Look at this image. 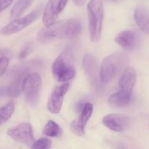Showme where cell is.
Here are the masks:
<instances>
[{"label": "cell", "mask_w": 149, "mask_h": 149, "mask_svg": "<svg viewBox=\"0 0 149 149\" xmlns=\"http://www.w3.org/2000/svg\"><path fill=\"white\" fill-rule=\"evenodd\" d=\"M118 149H125V148H124V147H123V146H119L118 148Z\"/></svg>", "instance_id": "26"}, {"label": "cell", "mask_w": 149, "mask_h": 149, "mask_svg": "<svg viewBox=\"0 0 149 149\" xmlns=\"http://www.w3.org/2000/svg\"><path fill=\"white\" fill-rule=\"evenodd\" d=\"M129 58L124 52H116L107 56L99 67V79L102 84H107L126 66Z\"/></svg>", "instance_id": "3"}, {"label": "cell", "mask_w": 149, "mask_h": 149, "mask_svg": "<svg viewBox=\"0 0 149 149\" xmlns=\"http://www.w3.org/2000/svg\"><path fill=\"white\" fill-rule=\"evenodd\" d=\"M68 83L57 86L53 90L48 101V110L53 114H58L62 107L65 95L69 90Z\"/></svg>", "instance_id": "9"}, {"label": "cell", "mask_w": 149, "mask_h": 149, "mask_svg": "<svg viewBox=\"0 0 149 149\" xmlns=\"http://www.w3.org/2000/svg\"><path fill=\"white\" fill-rule=\"evenodd\" d=\"M42 8H43L42 6L40 5L37 7L34 10L31 12L27 15L20 18L15 19L10 23L4 26L0 30V33L2 35L7 36L20 31L39 18L42 13Z\"/></svg>", "instance_id": "6"}, {"label": "cell", "mask_w": 149, "mask_h": 149, "mask_svg": "<svg viewBox=\"0 0 149 149\" xmlns=\"http://www.w3.org/2000/svg\"><path fill=\"white\" fill-rule=\"evenodd\" d=\"M89 30L92 42H97L102 33L104 8L102 0H90L87 5Z\"/></svg>", "instance_id": "4"}, {"label": "cell", "mask_w": 149, "mask_h": 149, "mask_svg": "<svg viewBox=\"0 0 149 149\" xmlns=\"http://www.w3.org/2000/svg\"><path fill=\"white\" fill-rule=\"evenodd\" d=\"M93 106L91 103L83 105L79 117L73 120L70 124V130L73 134L81 137L85 133V127L93 113Z\"/></svg>", "instance_id": "10"}, {"label": "cell", "mask_w": 149, "mask_h": 149, "mask_svg": "<svg viewBox=\"0 0 149 149\" xmlns=\"http://www.w3.org/2000/svg\"><path fill=\"white\" fill-rule=\"evenodd\" d=\"M81 31V23L77 19L60 20L49 27L42 29L37 34V41L48 44L61 39H72Z\"/></svg>", "instance_id": "1"}, {"label": "cell", "mask_w": 149, "mask_h": 149, "mask_svg": "<svg viewBox=\"0 0 149 149\" xmlns=\"http://www.w3.org/2000/svg\"><path fill=\"white\" fill-rule=\"evenodd\" d=\"M42 79L37 73H31L23 79L21 90L24 94L26 102L31 106H34L39 103Z\"/></svg>", "instance_id": "5"}, {"label": "cell", "mask_w": 149, "mask_h": 149, "mask_svg": "<svg viewBox=\"0 0 149 149\" xmlns=\"http://www.w3.org/2000/svg\"><path fill=\"white\" fill-rule=\"evenodd\" d=\"M7 135L17 142L26 146H32L34 143V137L32 127L29 123L19 124L16 127L7 130Z\"/></svg>", "instance_id": "7"}, {"label": "cell", "mask_w": 149, "mask_h": 149, "mask_svg": "<svg viewBox=\"0 0 149 149\" xmlns=\"http://www.w3.org/2000/svg\"><path fill=\"white\" fill-rule=\"evenodd\" d=\"M32 67L30 65L25 64L24 65H22L20 68H18L15 74L14 79L13 80L11 84H10L7 89V94L10 97H17L20 95L21 93V85L23 80L24 77L27 74H29V69H31Z\"/></svg>", "instance_id": "13"}, {"label": "cell", "mask_w": 149, "mask_h": 149, "mask_svg": "<svg viewBox=\"0 0 149 149\" xmlns=\"http://www.w3.org/2000/svg\"><path fill=\"white\" fill-rule=\"evenodd\" d=\"M137 81V73L132 67H127L122 71L119 79L120 94L132 99V92Z\"/></svg>", "instance_id": "8"}, {"label": "cell", "mask_w": 149, "mask_h": 149, "mask_svg": "<svg viewBox=\"0 0 149 149\" xmlns=\"http://www.w3.org/2000/svg\"><path fill=\"white\" fill-rule=\"evenodd\" d=\"M115 42L125 50H131L137 44V36L131 31H124L117 35Z\"/></svg>", "instance_id": "14"}, {"label": "cell", "mask_w": 149, "mask_h": 149, "mask_svg": "<svg viewBox=\"0 0 149 149\" xmlns=\"http://www.w3.org/2000/svg\"><path fill=\"white\" fill-rule=\"evenodd\" d=\"M57 4L56 0H48L42 13V23L45 27H49L55 23L56 20Z\"/></svg>", "instance_id": "16"}, {"label": "cell", "mask_w": 149, "mask_h": 149, "mask_svg": "<svg viewBox=\"0 0 149 149\" xmlns=\"http://www.w3.org/2000/svg\"><path fill=\"white\" fill-rule=\"evenodd\" d=\"M34 0H18L10 11V18L15 20L20 17L25 10L30 7Z\"/></svg>", "instance_id": "17"}, {"label": "cell", "mask_w": 149, "mask_h": 149, "mask_svg": "<svg viewBox=\"0 0 149 149\" xmlns=\"http://www.w3.org/2000/svg\"><path fill=\"white\" fill-rule=\"evenodd\" d=\"M83 65L88 79L92 85L97 87L101 81L99 79V68L96 58L91 54H86L83 59Z\"/></svg>", "instance_id": "11"}, {"label": "cell", "mask_w": 149, "mask_h": 149, "mask_svg": "<svg viewBox=\"0 0 149 149\" xmlns=\"http://www.w3.org/2000/svg\"><path fill=\"white\" fill-rule=\"evenodd\" d=\"M29 51H30V47L29 46L25 47L24 49L20 52V55H19V58H20V59H23V58H26V57L29 55Z\"/></svg>", "instance_id": "24"}, {"label": "cell", "mask_w": 149, "mask_h": 149, "mask_svg": "<svg viewBox=\"0 0 149 149\" xmlns=\"http://www.w3.org/2000/svg\"><path fill=\"white\" fill-rule=\"evenodd\" d=\"M54 79L59 82L72 80L75 76L74 52L72 47H66L56 58L52 65Z\"/></svg>", "instance_id": "2"}, {"label": "cell", "mask_w": 149, "mask_h": 149, "mask_svg": "<svg viewBox=\"0 0 149 149\" xmlns=\"http://www.w3.org/2000/svg\"><path fill=\"white\" fill-rule=\"evenodd\" d=\"M134 18L139 29L144 33L149 34V9L144 7L136 8Z\"/></svg>", "instance_id": "15"}, {"label": "cell", "mask_w": 149, "mask_h": 149, "mask_svg": "<svg viewBox=\"0 0 149 149\" xmlns=\"http://www.w3.org/2000/svg\"><path fill=\"white\" fill-rule=\"evenodd\" d=\"M51 147V141L47 138H42L34 143L31 149H50Z\"/></svg>", "instance_id": "20"}, {"label": "cell", "mask_w": 149, "mask_h": 149, "mask_svg": "<svg viewBox=\"0 0 149 149\" xmlns=\"http://www.w3.org/2000/svg\"><path fill=\"white\" fill-rule=\"evenodd\" d=\"M9 63H10V60L7 57H1L0 58V77H1L7 71Z\"/></svg>", "instance_id": "21"}, {"label": "cell", "mask_w": 149, "mask_h": 149, "mask_svg": "<svg viewBox=\"0 0 149 149\" xmlns=\"http://www.w3.org/2000/svg\"><path fill=\"white\" fill-rule=\"evenodd\" d=\"M69 0H58L57 4V13H59L65 8Z\"/></svg>", "instance_id": "23"}, {"label": "cell", "mask_w": 149, "mask_h": 149, "mask_svg": "<svg viewBox=\"0 0 149 149\" xmlns=\"http://www.w3.org/2000/svg\"><path fill=\"white\" fill-rule=\"evenodd\" d=\"M74 3H75L77 6L83 5V3H84V0H74Z\"/></svg>", "instance_id": "25"}, {"label": "cell", "mask_w": 149, "mask_h": 149, "mask_svg": "<svg viewBox=\"0 0 149 149\" xmlns=\"http://www.w3.org/2000/svg\"><path fill=\"white\" fill-rule=\"evenodd\" d=\"M62 132L61 127L53 120L48 122L42 130L43 135L50 138H59L62 135Z\"/></svg>", "instance_id": "18"}, {"label": "cell", "mask_w": 149, "mask_h": 149, "mask_svg": "<svg viewBox=\"0 0 149 149\" xmlns=\"http://www.w3.org/2000/svg\"><path fill=\"white\" fill-rule=\"evenodd\" d=\"M14 111L15 103L13 101L9 102L4 106L0 108V125H3L9 120L14 113Z\"/></svg>", "instance_id": "19"}, {"label": "cell", "mask_w": 149, "mask_h": 149, "mask_svg": "<svg viewBox=\"0 0 149 149\" xmlns=\"http://www.w3.org/2000/svg\"><path fill=\"white\" fill-rule=\"evenodd\" d=\"M104 125L114 131L121 132L125 130L130 125L131 119L129 116L118 113H110L104 116L102 119Z\"/></svg>", "instance_id": "12"}, {"label": "cell", "mask_w": 149, "mask_h": 149, "mask_svg": "<svg viewBox=\"0 0 149 149\" xmlns=\"http://www.w3.org/2000/svg\"><path fill=\"white\" fill-rule=\"evenodd\" d=\"M13 0H0V13L10 7Z\"/></svg>", "instance_id": "22"}]
</instances>
